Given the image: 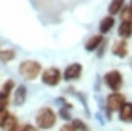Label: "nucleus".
<instances>
[{"label": "nucleus", "mask_w": 132, "mask_h": 131, "mask_svg": "<svg viewBox=\"0 0 132 131\" xmlns=\"http://www.w3.org/2000/svg\"><path fill=\"white\" fill-rule=\"evenodd\" d=\"M26 96H28V89H26V86H18L15 89V99H13L15 105H23V104L26 102Z\"/></svg>", "instance_id": "f8f14e48"}, {"label": "nucleus", "mask_w": 132, "mask_h": 131, "mask_svg": "<svg viewBox=\"0 0 132 131\" xmlns=\"http://www.w3.org/2000/svg\"><path fill=\"white\" fill-rule=\"evenodd\" d=\"M130 6H132V0H130Z\"/></svg>", "instance_id": "b1692460"}, {"label": "nucleus", "mask_w": 132, "mask_h": 131, "mask_svg": "<svg viewBox=\"0 0 132 131\" xmlns=\"http://www.w3.org/2000/svg\"><path fill=\"white\" fill-rule=\"evenodd\" d=\"M111 52H113V55L118 57V58H126L129 55V47H127V41L126 39H119V41H116L113 44V49H111Z\"/></svg>", "instance_id": "0eeeda50"}, {"label": "nucleus", "mask_w": 132, "mask_h": 131, "mask_svg": "<svg viewBox=\"0 0 132 131\" xmlns=\"http://www.w3.org/2000/svg\"><path fill=\"white\" fill-rule=\"evenodd\" d=\"M71 123H72V126H74V128H76L77 131H90V129H89V126L85 125V123H84L82 120H79V118L72 120Z\"/></svg>", "instance_id": "a211bd4d"}, {"label": "nucleus", "mask_w": 132, "mask_h": 131, "mask_svg": "<svg viewBox=\"0 0 132 131\" xmlns=\"http://www.w3.org/2000/svg\"><path fill=\"white\" fill-rule=\"evenodd\" d=\"M8 115H10L8 110H0V126H3V123H5L6 118H8Z\"/></svg>", "instance_id": "aec40b11"}, {"label": "nucleus", "mask_w": 132, "mask_h": 131, "mask_svg": "<svg viewBox=\"0 0 132 131\" xmlns=\"http://www.w3.org/2000/svg\"><path fill=\"white\" fill-rule=\"evenodd\" d=\"M15 89H16V84H15V81H13V79H6V81L3 83L2 91H0V92H2V94H5V96H10L11 92H15Z\"/></svg>", "instance_id": "dca6fc26"}, {"label": "nucleus", "mask_w": 132, "mask_h": 131, "mask_svg": "<svg viewBox=\"0 0 132 131\" xmlns=\"http://www.w3.org/2000/svg\"><path fill=\"white\" fill-rule=\"evenodd\" d=\"M68 108H69V107H64V108L60 110V117H61V118H64V120H71V115H69V112H68Z\"/></svg>", "instance_id": "412c9836"}, {"label": "nucleus", "mask_w": 132, "mask_h": 131, "mask_svg": "<svg viewBox=\"0 0 132 131\" xmlns=\"http://www.w3.org/2000/svg\"><path fill=\"white\" fill-rule=\"evenodd\" d=\"M122 8H124V0H111L110 5H108V13L111 16L119 15Z\"/></svg>", "instance_id": "ddd939ff"}, {"label": "nucleus", "mask_w": 132, "mask_h": 131, "mask_svg": "<svg viewBox=\"0 0 132 131\" xmlns=\"http://www.w3.org/2000/svg\"><path fill=\"white\" fill-rule=\"evenodd\" d=\"M130 65H132V60H130Z\"/></svg>", "instance_id": "393cba45"}, {"label": "nucleus", "mask_w": 132, "mask_h": 131, "mask_svg": "<svg viewBox=\"0 0 132 131\" xmlns=\"http://www.w3.org/2000/svg\"><path fill=\"white\" fill-rule=\"evenodd\" d=\"M61 79H63V73L56 67H50V68L42 71V83L45 84V86L55 88V86L60 84Z\"/></svg>", "instance_id": "20e7f679"}, {"label": "nucleus", "mask_w": 132, "mask_h": 131, "mask_svg": "<svg viewBox=\"0 0 132 131\" xmlns=\"http://www.w3.org/2000/svg\"><path fill=\"white\" fill-rule=\"evenodd\" d=\"M18 125H19V123H18V118H16V115L10 113V115H8V118L5 120V123H3V126H2V128H3L5 131H13V129H15Z\"/></svg>", "instance_id": "2eb2a0df"}, {"label": "nucleus", "mask_w": 132, "mask_h": 131, "mask_svg": "<svg viewBox=\"0 0 132 131\" xmlns=\"http://www.w3.org/2000/svg\"><path fill=\"white\" fill-rule=\"evenodd\" d=\"M119 16H121V21L132 23V6L130 5H124V8L121 10Z\"/></svg>", "instance_id": "f3484780"}, {"label": "nucleus", "mask_w": 132, "mask_h": 131, "mask_svg": "<svg viewBox=\"0 0 132 131\" xmlns=\"http://www.w3.org/2000/svg\"><path fill=\"white\" fill-rule=\"evenodd\" d=\"M16 58V52L13 49H5V50H0V62L2 63H8L13 62Z\"/></svg>", "instance_id": "4468645a"}, {"label": "nucleus", "mask_w": 132, "mask_h": 131, "mask_svg": "<svg viewBox=\"0 0 132 131\" xmlns=\"http://www.w3.org/2000/svg\"><path fill=\"white\" fill-rule=\"evenodd\" d=\"M23 131H39L37 129V126H34V125H23Z\"/></svg>", "instance_id": "5701e85b"}, {"label": "nucleus", "mask_w": 132, "mask_h": 131, "mask_svg": "<svg viewBox=\"0 0 132 131\" xmlns=\"http://www.w3.org/2000/svg\"><path fill=\"white\" fill-rule=\"evenodd\" d=\"M118 36L119 39H130L132 37V23L127 21H121V24L118 26Z\"/></svg>", "instance_id": "9d476101"}, {"label": "nucleus", "mask_w": 132, "mask_h": 131, "mask_svg": "<svg viewBox=\"0 0 132 131\" xmlns=\"http://www.w3.org/2000/svg\"><path fill=\"white\" fill-rule=\"evenodd\" d=\"M114 16L111 15H106L105 18L100 19V24H98V31H100V34H108V32H111V29L114 28Z\"/></svg>", "instance_id": "6e6552de"}, {"label": "nucleus", "mask_w": 132, "mask_h": 131, "mask_svg": "<svg viewBox=\"0 0 132 131\" xmlns=\"http://www.w3.org/2000/svg\"><path fill=\"white\" fill-rule=\"evenodd\" d=\"M60 131H77V129L72 126V123H66V125H63L60 128Z\"/></svg>", "instance_id": "4be33fe9"}, {"label": "nucleus", "mask_w": 132, "mask_h": 131, "mask_svg": "<svg viewBox=\"0 0 132 131\" xmlns=\"http://www.w3.org/2000/svg\"><path fill=\"white\" fill-rule=\"evenodd\" d=\"M8 104H10V96H5L0 92V110H6Z\"/></svg>", "instance_id": "6ab92c4d"}, {"label": "nucleus", "mask_w": 132, "mask_h": 131, "mask_svg": "<svg viewBox=\"0 0 132 131\" xmlns=\"http://www.w3.org/2000/svg\"><path fill=\"white\" fill-rule=\"evenodd\" d=\"M56 123V113L50 107H42L36 113V125L40 129H50Z\"/></svg>", "instance_id": "f257e3e1"}, {"label": "nucleus", "mask_w": 132, "mask_h": 131, "mask_svg": "<svg viewBox=\"0 0 132 131\" xmlns=\"http://www.w3.org/2000/svg\"><path fill=\"white\" fill-rule=\"evenodd\" d=\"M103 34H94V36H90L87 41H85V50L87 52H95L100 45L103 44Z\"/></svg>", "instance_id": "1a4fd4ad"}, {"label": "nucleus", "mask_w": 132, "mask_h": 131, "mask_svg": "<svg viewBox=\"0 0 132 131\" xmlns=\"http://www.w3.org/2000/svg\"><path fill=\"white\" fill-rule=\"evenodd\" d=\"M119 120L124 123H132V102H126L119 110Z\"/></svg>", "instance_id": "9b49d317"}, {"label": "nucleus", "mask_w": 132, "mask_h": 131, "mask_svg": "<svg viewBox=\"0 0 132 131\" xmlns=\"http://www.w3.org/2000/svg\"><path fill=\"white\" fill-rule=\"evenodd\" d=\"M126 102H127L126 97H124L121 92H111L106 97V110H108V113H111V112H119L121 107Z\"/></svg>", "instance_id": "39448f33"}, {"label": "nucleus", "mask_w": 132, "mask_h": 131, "mask_svg": "<svg viewBox=\"0 0 132 131\" xmlns=\"http://www.w3.org/2000/svg\"><path fill=\"white\" fill-rule=\"evenodd\" d=\"M40 73H42V65L37 60H24L19 65V75L28 81L36 79Z\"/></svg>", "instance_id": "f03ea898"}, {"label": "nucleus", "mask_w": 132, "mask_h": 131, "mask_svg": "<svg viewBox=\"0 0 132 131\" xmlns=\"http://www.w3.org/2000/svg\"><path fill=\"white\" fill-rule=\"evenodd\" d=\"M81 75H82V65L76 62V63H71V65H68V67L64 68L63 79H66V81H76V79L81 78Z\"/></svg>", "instance_id": "423d86ee"}, {"label": "nucleus", "mask_w": 132, "mask_h": 131, "mask_svg": "<svg viewBox=\"0 0 132 131\" xmlns=\"http://www.w3.org/2000/svg\"><path fill=\"white\" fill-rule=\"evenodd\" d=\"M103 81H105V84H106V88L111 89L113 92H119L122 84H124L122 75H121V71H118V70L108 71V73L103 76Z\"/></svg>", "instance_id": "7ed1b4c3"}]
</instances>
